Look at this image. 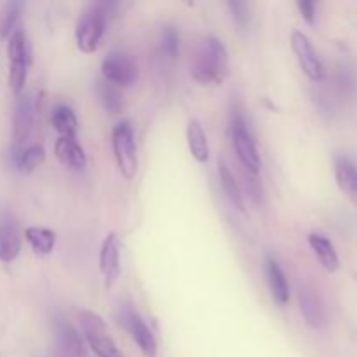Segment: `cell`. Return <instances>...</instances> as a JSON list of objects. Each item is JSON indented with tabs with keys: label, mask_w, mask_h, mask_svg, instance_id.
Listing matches in <instances>:
<instances>
[{
	"label": "cell",
	"mask_w": 357,
	"mask_h": 357,
	"mask_svg": "<svg viewBox=\"0 0 357 357\" xmlns=\"http://www.w3.org/2000/svg\"><path fill=\"white\" fill-rule=\"evenodd\" d=\"M192 77L201 86H222L229 75V54L225 45L216 37L199 42L192 56Z\"/></svg>",
	"instance_id": "obj_1"
},
{
	"label": "cell",
	"mask_w": 357,
	"mask_h": 357,
	"mask_svg": "<svg viewBox=\"0 0 357 357\" xmlns=\"http://www.w3.org/2000/svg\"><path fill=\"white\" fill-rule=\"evenodd\" d=\"M114 7L112 2H94L84 10L75 28L77 47L80 51L86 54L98 51L105 30H107L108 16Z\"/></svg>",
	"instance_id": "obj_2"
},
{
	"label": "cell",
	"mask_w": 357,
	"mask_h": 357,
	"mask_svg": "<svg viewBox=\"0 0 357 357\" xmlns=\"http://www.w3.org/2000/svg\"><path fill=\"white\" fill-rule=\"evenodd\" d=\"M7 56H9V87L14 94H21L26 84L28 70L31 65V49L26 33L20 28L10 33L7 42Z\"/></svg>",
	"instance_id": "obj_3"
},
{
	"label": "cell",
	"mask_w": 357,
	"mask_h": 357,
	"mask_svg": "<svg viewBox=\"0 0 357 357\" xmlns=\"http://www.w3.org/2000/svg\"><path fill=\"white\" fill-rule=\"evenodd\" d=\"M79 323L91 351L98 357H124L119 351L114 338L110 337L107 323L100 314L93 312V310H82L79 314Z\"/></svg>",
	"instance_id": "obj_4"
},
{
	"label": "cell",
	"mask_w": 357,
	"mask_h": 357,
	"mask_svg": "<svg viewBox=\"0 0 357 357\" xmlns=\"http://www.w3.org/2000/svg\"><path fill=\"white\" fill-rule=\"evenodd\" d=\"M42 93L37 89H31L20 96L14 110L13 122V138H14V152L24 149V143L30 138L31 131L35 128L38 110H40Z\"/></svg>",
	"instance_id": "obj_5"
},
{
	"label": "cell",
	"mask_w": 357,
	"mask_h": 357,
	"mask_svg": "<svg viewBox=\"0 0 357 357\" xmlns=\"http://www.w3.org/2000/svg\"><path fill=\"white\" fill-rule=\"evenodd\" d=\"M112 146H114L115 162L126 180H132L138 171V152H136L135 132L129 122H121L112 132Z\"/></svg>",
	"instance_id": "obj_6"
},
{
	"label": "cell",
	"mask_w": 357,
	"mask_h": 357,
	"mask_svg": "<svg viewBox=\"0 0 357 357\" xmlns=\"http://www.w3.org/2000/svg\"><path fill=\"white\" fill-rule=\"evenodd\" d=\"M230 132H232V143L234 149H236L237 159L241 160L243 167H246L248 173L257 176L261 167L260 153H258L257 143H255L253 136H251L250 129H248L246 121H244L241 114H236L232 117Z\"/></svg>",
	"instance_id": "obj_7"
},
{
	"label": "cell",
	"mask_w": 357,
	"mask_h": 357,
	"mask_svg": "<svg viewBox=\"0 0 357 357\" xmlns=\"http://www.w3.org/2000/svg\"><path fill=\"white\" fill-rule=\"evenodd\" d=\"M101 73L105 77V82L115 87H129L138 79V65L126 52L114 51L101 63Z\"/></svg>",
	"instance_id": "obj_8"
},
{
	"label": "cell",
	"mask_w": 357,
	"mask_h": 357,
	"mask_svg": "<svg viewBox=\"0 0 357 357\" xmlns=\"http://www.w3.org/2000/svg\"><path fill=\"white\" fill-rule=\"evenodd\" d=\"M291 49L298 59L300 68L312 82H321L324 79V66L317 56L316 49L310 44L309 37L303 31L295 30L291 33Z\"/></svg>",
	"instance_id": "obj_9"
},
{
	"label": "cell",
	"mask_w": 357,
	"mask_h": 357,
	"mask_svg": "<svg viewBox=\"0 0 357 357\" xmlns=\"http://www.w3.org/2000/svg\"><path fill=\"white\" fill-rule=\"evenodd\" d=\"M121 323L124 324L126 330L131 335L132 342L139 347L142 354L145 357H157V340L153 337V333L150 331V328L146 326L145 321L142 319L136 310H132L131 307H124L122 309Z\"/></svg>",
	"instance_id": "obj_10"
},
{
	"label": "cell",
	"mask_w": 357,
	"mask_h": 357,
	"mask_svg": "<svg viewBox=\"0 0 357 357\" xmlns=\"http://www.w3.org/2000/svg\"><path fill=\"white\" fill-rule=\"evenodd\" d=\"M100 272L103 275L105 289H112L121 275V244L115 234H108L101 244Z\"/></svg>",
	"instance_id": "obj_11"
},
{
	"label": "cell",
	"mask_w": 357,
	"mask_h": 357,
	"mask_svg": "<svg viewBox=\"0 0 357 357\" xmlns=\"http://www.w3.org/2000/svg\"><path fill=\"white\" fill-rule=\"evenodd\" d=\"M21 251V230L10 213L0 215V261L10 264Z\"/></svg>",
	"instance_id": "obj_12"
},
{
	"label": "cell",
	"mask_w": 357,
	"mask_h": 357,
	"mask_svg": "<svg viewBox=\"0 0 357 357\" xmlns=\"http://www.w3.org/2000/svg\"><path fill=\"white\" fill-rule=\"evenodd\" d=\"M298 305L303 319L310 328L321 330L326 324V310H324V303L316 289H312L310 286H300Z\"/></svg>",
	"instance_id": "obj_13"
},
{
	"label": "cell",
	"mask_w": 357,
	"mask_h": 357,
	"mask_svg": "<svg viewBox=\"0 0 357 357\" xmlns=\"http://www.w3.org/2000/svg\"><path fill=\"white\" fill-rule=\"evenodd\" d=\"M54 333L58 357H87L86 351H84L82 338L68 321L56 319Z\"/></svg>",
	"instance_id": "obj_14"
},
{
	"label": "cell",
	"mask_w": 357,
	"mask_h": 357,
	"mask_svg": "<svg viewBox=\"0 0 357 357\" xmlns=\"http://www.w3.org/2000/svg\"><path fill=\"white\" fill-rule=\"evenodd\" d=\"M54 153L59 162L72 171H82L86 167V152L79 145L77 138H58L54 145Z\"/></svg>",
	"instance_id": "obj_15"
},
{
	"label": "cell",
	"mask_w": 357,
	"mask_h": 357,
	"mask_svg": "<svg viewBox=\"0 0 357 357\" xmlns=\"http://www.w3.org/2000/svg\"><path fill=\"white\" fill-rule=\"evenodd\" d=\"M335 180L349 201L357 206V166L351 159L338 157L335 160Z\"/></svg>",
	"instance_id": "obj_16"
},
{
	"label": "cell",
	"mask_w": 357,
	"mask_h": 357,
	"mask_svg": "<svg viewBox=\"0 0 357 357\" xmlns=\"http://www.w3.org/2000/svg\"><path fill=\"white\" fill-rule=\"evenodd\" d=\"M309 246L312 248L314 255L319 260V264L323 265L324 271L328 272H337L340 267V260H338V255L335 251V246L331 244V241L328 239L323 234H310L309 236Z\"/></svg>",
	"instance_id": "obj_17"
},
{
	"label": "cell",
	"mask_w": 357,
	"mask_h": 357,
	"mask_svg": "<svg viewBox=\"0 0 357 357\" xmlns=\"http://www.w3.org/2000/svg\"><path fill=\"white\" fill-rule=\"evenodd\" d=\"M265 271H267V281L272 293V298H274L279 305H286V303L289 302V286L288 281H286V275L284 272H282L281 265L275 260H272V258H268Z\"/></svg>",
	"instance_id": "obj_18"
},
{
	"label": "cell",
	"mask_w": 357,
	"mask_h": 357,
	"mask_svg": "<svg viewBox=\"0 0 357 357\" xmlns=\"http://www.w3.org/2000/svg\"><path fill=\"white\" fill-rule=\"evenodd\" d=\"M187 142H188V149H190L192 157L201 164L208 162L209 159L208 136H206L201 122L195 121V119L188 122L187 126Z\"/></svg>",
	"instance_id": "obj_19"
},
{
	"label": "cell",
	"mask_w": 357,
	"mask_h": 357,
	"mask_svg": "<svg viewBox=\"0 0 357 357\" xmlns=\"http://www.w3.org/2000/svg\"><path fill=\"white\" fill-rule=\"evenodd\" d=\"M218 174H220V183H222L223 192H225L227 199L230 201V204L234 208L239 209L241 213H244V199H243V192H241L239 183L234 178L232 171L230 167L227 166V162L223 159L218 160Z\"/></svg>",
	"instance_id": "obj_20"
},
{
	"label": "cell",
	"mask_w": 357,
	"mask_h": 357,
	"mask_svg": "<svg viewBox=\"0 0 357 357\" xmlns=\"http://www.w3.org/2000/svg\"><path fill=\"white\" fill-rule=\"evenodd\" d=\"M51 122L54 129L58 131L59 138H77V129H79V122H77L75 114L66 105H59L52 110Z\"/></svg>",
	"instance_id": "obj_21"
},
{
	"label": "cell",
	"mask_w": 357,
	"mask_h": 357,
	"mask_svg": "<svg viewBox=\"0 0 357 357\" xmlns=\"http://www.w3.org/2000/svg\"><path fill=\"white\" fill-rule=\"evenodd\" d=\"M24 237L37 255H51L56 246V234L42 227H28Z\"/></svg>",
	"instance_id": "obj_22"
},
{
	"label": "cell",
	"mask_w": 357,
	"mask_h": 357,
	"mask_svg": "<svg viewBox=\"0 0 357 357\" xmlns=\"http://www.w3.org/2000/svg\"><path fill=\"white\" fill-rule=\"evenodd\" d=\"M44 160L45 150L44 146L37 145V143L14 152V164H16L17 169L23 171V173H31V171H35Z\"/></svg>",
	"instance_id": "obj_23"
},
{
	"label": "cell",
	"mask_w": 357,
	"mask_h": 357,
	"mask_svg": "<svg viewBox=\"0 0 357 357\" xmlns=\"http://www.w3.org/2000/svg\"><path fill=\"white\" fill-rule=\"evenodd\" d=\"M21 9H23V3L21 2L3 3L2 9H0V38L10 37V33L16 30V23Z\"/></svg>",
	"instance_id": "obj_24"
},
{
	"label": "cell",
	"mask_w": 357,
	"mask_h": 357,
	"mask_svg": "<svg viewBox=\"0 0 357 357\" xmlns=\"http://www.w3.org/2000/svg\"><path fill=\"white\" fill-rule=\"evenodd\" d=\"M98 96H100L101 105L105 107V110L110 112V114H119L122 108V96L119 87L112 86L108 82H98Z\"/></svg>",
	"instance_id": "obj_25"
},
{
	"label": "cell",
	"mask_w": 357,
	"mask_h": 357,
	"mask_svg": "<svg viewBox=\"0 0 357 357\" xmlns=\"http://www.w3.org/2000/svg\"><path fill=\"white\" fill-rule=\"evenodd\" d=\"M160 45H162V52L169 59L178 58L180 54V33L176 31V28L166 26L162 31V40H160Z\"/></svg>",
	"instance_id": "obj_26"
},
{
	"label": "cell",
	"mask_w": 357,
	"mask_h": 357,
	"mask_svg": "<svg viewBox=\"0 0 357 357\" xmlns=\"http://www.w3.org/2000/svg\"><path fill=\"white\" fill-rule=\"evenodd\" d=\"M229 9L232 10V16L236 23L239 24V28L246 30L251 23V3L234 0V2H229Z\"/></svg>",
	"instance_id": "obj_27"
},
{
	"label": "cell",
	"mask_w": 357,
	"mask_h": 357,
	"mask_svg": "<svg viewBox=\"0 0 357 357\" xmlns=\"http://www.w3.org/2000/svg\"><path fill=\"white\" fill-rule=\"evenodd\" d=\"M296 7H298L300 14H302V17L307 21V23L312 24L314 21H316V10H317L316 2H312V0H298V2H296Z\"/></svg>",
	"instance_id": "obj_28"
}]
</instances>
